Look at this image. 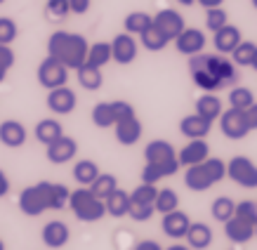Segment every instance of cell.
Masks as SVG:
<instances>
[{"mask_svg":"<svg viewBox=\"0 0 257 250\" xmlns=\"http://www.w3.org/2000/svg\"><path fill=\"white\" fill-rule=\"evenodd\" d=\"M26 128H24V123H19V120H3L0 123V144H5V147L10 149H19L26 144Z\"/></svg>","mask_w":257,"mask_h":250,"instance_id":"cell-20","label":"cell"},{"mask_svg":"<svg viewBox=\"0 0 257 250\" xmlns=\"http://www.w3.org/2000/svg\"><path fill=\"white\" fill-rule=\"evenodd\" d=\"M177 3H179V5H184V8H189V5H194L196 0H177Z\"/></svg>","mask_w":257,"mask_h":250,"instance_id":"cell-53","label":"cell"},{"mask_svg":"<svg viewBox=\"0 0 257 250\" xmlns=\"http://www.w3.org/2000/svg\"><path fill=\"white\" fill-rule=\"evenodd\" d=\"M212 130V120L198 116V113H189L179 120V133L189 137V140H205Z\"/></svg>","mask_w":257,"mask_h":250,"instance_id":"cell-19","label":"cell"},{"mask_svg":"<svg viewBox=\"0 0 257 250\" xmlns=\"http://www.w3.org/2000/svg\"><path fill=\"white\" fill-rule=\"evenodd\" d=\"M165 250H191L189 245H182V243H175V245H170V248H165Z\"/></svg>","mask_w":257,"mask_h":250,"instance_id":"cell-52","label":"cell"},{"mask_svg":"<svg viewBox=\"0 0 257 250\" xmlns=\"http://www.w3.org/2000/svg\"><path fill=\"white\" fill-rule=\"evenodd\" d=\"M257 45L250 43V40H241L236 50L231 52V62L238 66V69H245V66H252V57H255Z\"/></svg>","mask_w":257,"mask_h":250,"instance_id":"cell-37","label":"cell"},{"mask_svg":"<svg viewBox=\"0 0 257 250\" xmlns=\"http://www.w3.org/2000/svg\"><path fill=\"white\" fill-rule=\"evenodd\" d=\"M45 12L52 22H59V19H66L71 15V8H69V0H47L45 5Z\"/></svg>","mask_w":257,"mask_h":250,"instance_id":"cell-42","label":"cell"},{"mask_svg":"<svg viewBox=\"0 0 257 250\" xmlns=\"http://www.w3.org/2000/svg\"><path fill=\"white\" fill-rule=\"evenodd\" d=\"M154 26H156L158 31L163 33V36L170 40V43L177 38V36L184 31V29H187L184 17L179 15L177 10H172V8H165V10H161L158 15H154Z\"/></svg>","mask_w":257,"mask_h":250,"instance_id":"cell-11","label":"cell"},{"mask_svg":"<svg viewBox=\"0 0 257 250\" xmlns=\"http://www.w3.org/2000/svg\"><path fill=\"white\" fill-rule=\"evenodd\" d=\"M69 196L71 189L66 184H59V182H36L31 187L22 189L19 194V210L26 215V217H38L45 210H62L69 205Z\"/></svg>","mask_w":257,"mask_h":250,"instance_id":"cell-1","label":"cell"},{"mask_svg":"<svg viewBox=\"0 0 257 250\" xmlns=\"http://www.w3.org/2000/svg\"><path fill=\"white\" fill-rule=\"evenodd\" d=\"M17 57H15V50L10 45H0V73L8 76V71L15 66Z\"/></svg>","mask_w":257,"mask_h":250,"instance_id":"cell-46","label":"cell"},{"mask_svg":"<svg viewBox=\"0 0 257 250\" xmlns=\"http://www.w3.org/2000/svg\"><path fill=\"white\" fill-rule=\"evenodd\" d=\"M222 111H224L222 99H219L217 94H212V92L201 94V97L196 99V104H194V113H198V116H203V118H208V120H212V123L222 116Z\"/></svg>","mask_w":257,"mask_h":250,"instance_id":"cell-23","label":"cell"},{"mask_svg":"<svg viewBox=\"0 0 257 250\" xmlns=\"http://www.w3.org/2000/svg\"><path fill=\"white\" fill-rule=\"evenodd\" d=\"M156 194H158V187H156V184H147V182H142L137 189H133L130 201H133V203H149V205H154V201H156Z\"/></svg>","mask_w":257,"mask_h":250,"instance_id":"cell-39","label":"cell"},{"mask_svg":"<svg viewBox=\"0 0 257 250\" xmlns=\"http://www.w3.org/2000/svg\"><path fill=\"white\" fill-rule=\"evenodd\" d=\"M205 71H210L212 76L219 80L222 87H234V83L238 80V66H236L231 59L219 55H208V62H205Z\"/></svg>","mask_w":257,"mask_h":250,"instance_id":"cell-9","label":"cell"},{"mask_svg":"<svg viewBox=\"0 0 257 250\" xmlns=\"http://www.w3.org/2000/svg\"><path fill=\"white\" fill-rule=\"evenodd\" d=\"M78 106V97L71 90L69 85L55 87V90H47V109L52 113H59V116H69L73 113Z\"/></svg>","mask_w":257,"mask_h":250,"instance_id":"cell-10","label":"cell"},{"mask_svg":"<svg viewBox=\"0 0 257 250\" xmlns=\"http://www.w3.org/2000/svg\"><path fill=\"white\" fill-rule=\"evenodd\" d=\"M191 227V217H189L184 210H172L168 215H163V222H161V229H163L165 236H170V238H184Z\"/></svg>","mask_w":257,"mask_h":250,"instance_id":"cell-18","label":"cell"},{"mask_svg":"<svg viewBox=\"0 0 257 250\" xmlns=\"http://www.w3.org/2000/svg\"><path fill=\"white\" fill-rule=\"evenodd\" d=\"M184 184H187V189H191V191H208L215 182H212V177L208 175L205 165L196 163V165H189L187 170H184Z\"/></svg>","mask_w":257,"mask_h":250,"instance_id":"cell-22","label":"cell"},{"mask_svg":"<svg viewBox=\"0 0 257 250\" xmlns=\"http://www.w3.org/2000/svg\"><path fill=\"white\" fill-rule=\"evenodd\" d=\"M198 5H203L205 10H210V8H222V3L224 0H196Z\"/></svg>","mask_w":257,"mask_h":250,"instance_id":"cell-51","label":"cell"},{"mask_svg":"<svg viewBox=\"0 0 257 250\" xmlns=\"http://www.w3.org/2000/svg\"><path fill=\"white\" fill-rule=\"evenodd\" d=\"M212 36H215V38H212L215 50H217L219 55H231V52L236 50V45L243 40L241 29H236V26H231V24L222 26V29H219V31H215Z\"/></svg>","mask_w":257,"mask_h":250,"instance_id":"cell-21","label":"cell"},{"mask_svg":"<svg viewBox=\"0 0 257 250\" xmlns=\"http://www.w3.org/2000/svg\"><path fill=\"white\" fill-rule=\"evenodd\" d=\"M154 212L156 208L149 203H133L130 205V212H127V217L135 219V222H149V219L154 217Z\"/></svg>","mask_w":257,"mask_h":250,"instance_id":"cell-45","label":"cell"},{"mask_svg":"<svg viewBox=\"0 0 257 250\" xmlns=\"http://www.w3.org/2000/svg\"><path fill=\"white\" fill-rule=\"evenodd\" d=\"M184 238H187L191 250H205V248H210V243H212V229L205 222H191V227H189Z\"/></svg>","mask_w":257,"mask_h":250,"instance_id":"cell-25","label":"cell"},{"mask_svg":"<svg viewBox=\"0 0 257 250\" xmlns=\"http://www.w3.org/2000/svg\"><path fill=\"white\" fill-rule=\"evenodd\" d=\"M87 40L85 36L73 31H55L47 40V57H55L69 71H76L85 64L87 57Z\"/></svg>","mask_w":257,"mask_h":250,"instance_id":"cell-2","label":"cell"},{"mask_svg":"<svg viewBox=\"0 0 257 250\" xmlns=\"http://www.w3.org/2000/svg\"><path fill=\"white\" fill-rule=\"evenodd\" d=\"M3 3H5V0H0V5H3Z\"/></svg>","mask_w":257,"mask_h":250,"instance_id":"cell-59","label":"cell"},{"mask_svg":"<svg viewBox=\"0 0 257 250\" xmlns=\"http://www.w3.org/2000/svg\"><path fill=\"white\" fill-rule=\"evenodd\" d=\"M250 3H252V8H255V10H257V0H250Z\"/></svg>","mask_w":257,"mask_h":250,"instance_id":"cell-56","label":"cell"},{"mask_svg":"<svg viewBox=\"0 0 257 250\" xmlns=\"http://www.w3.org/2000/svg\"><path fill=\"white\" fill-rule=\"evenodd\" d=\"M224 234L226 238L231 243H248L252 236H255V227L252 224H248L245 219L241 217H231V219H226L224 222Z\"/></svg>","mask_w":257,"mask_h":250,"instance_id":"cell-24","label":"cell"},{"mask_svg":"<svg viewBox=\"0 0 257 250\" xmlns=\"http://www.w3.org/2000/svg\"><path fill=\"white\" fill-rule=\"evenodd\" d=\"M69 208H71V212L76 215V219H80V222H99V219L106 215L104 201L97 198L87 187L73 189V191H71Z\"/></svg>","mask_w":257,"mask_h":250,"instance_id":"cell-3","label":"cell"},{"mask_svg":"<svg viewBox=\"0 0 257 250\" xmlns=\"http://www.w3.org/2000/svg\"><path fill=\"white\" fill-rule=\"evenodd\" d=\"M226 177L243 189H257V163L248 156H234L226 163Z\"/></svg>","mask_w":257,"mask_h":250,"instance_id":"cell-6","label":"cell"},{"mask_svg":"<svg viewBox=\"0 0 257 250\" xmlns=\"http://www.w3.org/2000/svg\"><path fill=\"white\" fill-rule=\"evenodd\" d=\"M191 80H194L196 87H201L203 92H217V90H222V85H219V80L212 76L210 71H191Z\"/></svg>","mask_w":257,"mask_h":250,"instance_id":"cell-38","label":"cell"},{"mask_svg":"<svg viewBox=\"0 0 257 250\" xmlns=\"http://www.w3.org/2000/svg\"><path fill=\"white\" fill-rule=\"evenodd\" d=\"M203 165H205V170H208V175L212 177V182H215V184H217V182H222L226 177V163L222 161V158L208 156L205 161H203Z\"/></svg>","mask_w":257,"mask_h":250,"instance_id":"cell-43","label":"cell"},{"mask_svg":"<svg viewBox=\"0 0 257 250\" xmlns=\"http://www.w3.org/2000/svg\"><path fill=\"white\" fill-rule=\"evenodd\" d=\"M140 40H142V45H144V50H149V52H161V50H165L168 43H170L154 24H151L144 33H140Z\"/></svg>","mask_w":257,"mask_h":250,"instance_id":"cell-33","label":"cell"},{"mask_svg":"<svg viewBox=\"0 0 257 250\" xmlns=\"http://www.w3.org/2000/svg\"><path fill=\"white\" fill-rule=\"evenodd\" d=\"M17 22L12 17H0V45H12L17 40Z\"/></svg>","mask_w":257,"mask_h":250,"instance_id":"cell-41","label":"cell"},{"mask_svg":"<svg viewBox=\"0 0 257 250\" xmlns=\"http://www.w3.org/2000/svg\"><path fill=\"white\" fill-rule=\"evenodd\" d=\"M144 163L163 165V168H168V170H172L177 175V170H179L177 149L165 140H151L147 147H144Z\"/></svg>","mask_w":257,"mask_h":250,"instance_id":"cell-5","label":"cell"},{"mask_svg":"<svg viewBox=\"0 0 257 250\" xmlns=\"http://www.w3.org/2000/svg\"><path fill=\"white\" fill-rule=\"evenodd\" d=\"M109 62H113V57H111V43H104V40H99V43H92V45L87 47L85 64L101 69V66H106Z\"/></svg>","mask_w":257,"mask_h":250,"instance_id":"cell-30","label":"cell"},{"mask_svg":"<svg viewBox=\"0 0 257 250\" xmlns=\"http://www.w3.org/2000/svg\"><path fill=\"white\" fill-rule=\"evenodd\" d=\"M104 205H106V215H111V217H127V212H130V205H133V201H130V194L127 191H123V189H116L111 196H106V201H104Z\"/></svg>","mask_w":257,"mask_h":250,"instance_id":"cell-27","label":"cell"},{"mask_svg":"<svg viewBox=\"0 0 257 250\" xmlns=\"http://www.w3.org/2000/svg\"><path fill=\"white\" fill-rule=\"evenodd\" d=\"M255 236H257V224H255Z\"/></svg>","mask_w":257,"mask_h":250,"instance_id":"cell-58","label":"cell"},{"mask_svg":"<svg viewBox=\"0 0 257 250\" xmlns=\"http://www.w3.org/2000/svg\"><path fill=\"white\" fill-rule=\"evenodd\" d=\"M36 76H38V83L45 90H55V87H62L69 83V69L62 62H57L55 57H45L40 62Z\"/></svg>","mask_w":257,"mask_h":250,"instance_id":"cell-8","label":"cell"},{"mask_svg":"<svg viewBox=\"0 0 257 250\" xmlns=\"http://www.w3.org/2000/svg\"><path fill=\"white\" fill-rule=\"evenodd\" d=\"M252 69L257 71V50H255V57H252Z\"/></svg>","mask_w":257,"mask_h":250,"instance_id":"cell-54","label":"cell"},{"mask_svg":"<svg viewBox=\"0 0 257 250\" xmlns=\"http://www.w3.org/2000/svg\"><path fill=\"white\" fill-rule=\"evenodd\" d=\"M172 43H175V47H177L179 55L191 57V55H198V52L205 50L208 38H205V33H203L201 29H184L177 38L172 40Z\"/></svg>","mask_w":257,"mask_h":250,"instance_id":"cell-15","label":"cell"},{"mask_svg":"<svg viewBox=\"0 0 257 250\" xmlns=\"http://www.w3.org/2000/svg\"><path fill=\"white\" fill-rule=\"evenodd\" d=\"M229 24V15H226L224 8H210L205 10V26H208V31H219L222 26Z\"/></svg>","mask_w":257,"mask_h":250,"instance_id":"cell-40","label":"cell"},{"mask_svg":"<svg viewBox=\"0 0 257 250\" xmlns=\"http://www.w3.org/2000/svg\"><path fill=\"white\" fill-rule=\"evenodd\" d=\"M71 15H85L92 8V0H69Z\"/></svg>","mask_w":257,"mask_h":250,"instance_id":"cell-47","label":"cell"},{"mask_svg":"<svg viewBox=\"0 0 257 250\" xmlns=\"http://www.w3.org/2000/svg\"><path fill=\"white\" fill-rule=\"evenodd\" d=\"M135 250H163V245L158 241H151V238H144V241H140L137 245H135Z\"/></svg>","mask_w":257,"mask_h":250,"instance_id":"cell-49","label":"cell"},{"mask_svg":"<svg viewBox=\"0 0 257 250\" xmlns=\"http://www.w3.org/2000/svg\"><path fill=\"white\" fill-rule=\"evenodd\" d=\"M250 104H255V94H252V90H250V87L234 85L231 90H229V106L245 111Z\"/></svg>","mask_w":257,"mask_h":250,"instance_id":"cell-36","label":"cell"},{"mask_svg":"<svg viewBox=\"0 0 257 250\" xmlns=\"http://www.w3.org/2000/svg\"><path fill=\"white\" fill-rule=\"evenodd\" d=\"M76 78H78L80 87L83 90H90V92H94V90H99L101 83H104V76H101V69H97V66H90V64H83V66H78L76 69Z\"/></svg>","mask_w":257,"mask_h":250,"instance_id":"cell-28","label":"cell"},{"mask_svg":"<svg viewBox=\"0 0 257 250\" xmlns=\"http://www.w3.org/2000/svg\"><path fill=\"white\" fill-rule=\"evenodd\" d=\"M33 135H36V140L40 142V144H52L55 140H59L64 135V128L62 123L57 120V118H43V120H38L36 123V128H33Z\"/></svg>","mask_w":257,"mask_h":250,"instance_id":"cell-26","label":"cell"},{"mask_svg":"<svg viewBox=\"0 0 257 250\" xmlns=\"http://www.w3.org/2000/svg\"><path fill=\"white\" fill-rule=\"evenodd\" d=\"M3 80H5V76H3V73H0V83H3Z\"/></svg>","mask_w":257,"mask_h":250,"instance_id":"cell-57","label":"cell"},{"mask_svg":"<svg viewBox=\"0 0 257 250\" xmlns=\"http://www.w3.org/2000/svg\"><path fill=\"white\" fill-rule=\"evenodd\" d=\"M113 130H116L113 135H116L118 144H123V147H133V144H137V142L142 140V133H144L142 120L137 118V113L120 118V120L113 125Z\"/></svg>","mask_w":257,"mask_h":250,"instance_id":"cell-14","label":"cell"},{"mask_svg":"<svg viewBox=\"0 0 257 250\" xmlns=\"http://www.w3.org/2000/svg\"><path fill=\"white\" fill-rule=\"evenodd\" d=\"M154 208H156V212H161V215H168V212L177 210L179 208L177 191H175V189H158L156 201H154Z\"/></svg>","mask_w":257,"mask_h":250,"instance_id":"cell-34","label":"cell"},{"mask_svg":"<svg viewBox=\"0 0 257 250\" xmlns=\"http://www.w3.org/2000/svg\"><path fill=\"white\" fill-rule=\"evenodd\" d=\"M99 165L90 161V158H83L78 163L73 165V180L78 182L80 187H90L94 180H97V175H99Z\"/></svg>","mask_w":257,"mask_h":250,"instance_id":"cell-29","label":"cell"},{"mask_svg":"<svg viewBox=\"0 0 257 250\" xmlns=\"http://www.w3.org/2000/svg\"><path fill=\"white\" fill-rule=\"evenodd\" d=\"M0 250H5V243H3V238H0Z\"/></svg>","mask_w":257,"mask_h":250,"instance_id":"cell-55","label":"cell"},{"mask_svg":"<svg viewBox=\"0 0 257 250\" xmlns=\"http://www.w3.org/2000/svg\"><path fill=\"white\" fill-rule=\"evenodd\" d=\"M210 156V147L205 140H189L184 147L177 151V161H179V168L184 165H196V163H203L205 158Z\"/></svg>","mask_w":257,"mask_h":250,"instance_id":"cell-17","label":"cell"},{"mask_svg":"<svg viewBox=\"0 0 257 250\" xmlns=\"http://www.w3.org/2000/svg\"><path fill=\"white\" fill-rule=\"evenodd\" d=\"M87 189H90L97 198L106 201V196H111L118 189V180H116V175H111V172H99L97 180H94Z\"/></svg>","mask_w":257,"mask_h":250,"instance_id":"cell-31","label":"cell"},{"mask_svg":"<svg viewBox=\"0 0 257 250\" xmlns=\"http://www.w3.org/2000/svg\"><path fill=\"white\" fill-rule=\"evenodd\" d=\"M40 238H43V243H45L47 248L59 250V248H64V245L69 243L71 229H69L66 222H62V219H52V222H47L45 227H43Z\"/></svg>","mask_w":257,"mask_h":250,"instance_id":"cell-16","label":"cell"},{"mask_svg":"<svg viewBox=\"0 0 257 250\" xmlns=\"http://www.w3.org/2000/svg\"><path fill=\"white\" fill-rule=\"evenodd\" d=\"M135 106L125 99H116V102H99L92 106V123L101 130L106 128H113V125L125 116H133Z\"/></svg>","mask_w":257,"mask_h":250,"instance_id":"cell-4","label":"cell"},{"mask_svg":"<svg viewBox=\"0 0 257 250\" xmlns=\"http://www.w3.org/2000/svg\"><path fill=\"white\" fill-rule=\"evenodd\" d=\"M212 217L217 219V222H222L224 224L226 219H231L236 215V203H234V198H229V196H219V198H215L212 201Z\"/></svg>","mask_w":257,"mask_h":250,"instance_id":"cell-35","label":"cell"},{"mask_svg":"<svg viewBox=\"0 0 257 250\" xmlns=\"http://www.w3.org/2000/svg\"><path fill=\"white\" fill-rule=\"evenodd\" d=\"M217 120H219V130H222L226 140H245L248 133H252L248 125V118H245V111L234 109V106L222 111V116Z\"/></svg>","mask_w":257,"mask_h":250,"instance_id":"cell-7","label":"cell"},{"mask_svg":"<svg viewBox=\"0 0 257 250\" xmlns=\"http://www.w3.org/2000/svg\"><path fill=\"white\" fill-rule=\"evenodd\" d=\"M76 154H78V142L73 140V137H69V135H62L59 140H55L52 144H47V151H45L47 161L55 165L69 163V161L76 158Z\"/></svg>","mask_w":257,"mask_h":250,"instance_id":"cell-13","label":"cell"},{"mask_svg":"<svg viewBox=\"0 0 257 250\" xmlns=\"http://www.w3.org/2000/svg\"><path fill=\"white\" fill-rule=\"evenodd\" d=\"M245 118H248L250 130H257V102L250 104L248 109H245Z\"/></svg>","mask_w":257,"mask_h":250,"instance_id":"cell-48","label":"cell"},{"mask_svg":"<svg viewBox=\"0 0 257 250\" xmlns=\"http://www.w3.org/2000/svg\"><path fill=\"white\" fill-rule=\"evenodd\" d=\"M151 24H154V17L149 15V12H130V15L123 19L125 33H130V36H140V33H144Z\"/></svg>","mask_w":257,"mask_h":250,"instance_id":"cell-32","label":"cell"},{"mask_svg":"<svg viewBox=\"0 0 257 250\" xmlns=\"http://www.w3.org/2000/svg\"><path fill=\"white\" fill-rule=\"evenodd\" d=\"M236 217L245 219L248 224H257V201H241L236 203Z\"/></svg>","mask_w":257,"mask_h":250,"instance_id":"cell-44","label":"cell"},{"mask_svg":"<svg viewBox=\"0 0 257 250\" xmlns=\"http://www.w3.org/2000/svg\"><path fill=\"white\" fill-rule=\"evenodd\" d=\"M137 52H140V45H137L135 36H130V33L123 31L111 40V57H113V62L120 64V66L133 64L135 59H137Z\"/></svg>","mask_w":257,"mask_h":250,"instance_id":"cell-12","label":"cell"},{"mask_svg":"<svg viewBox=\"0 0 257 250\" xmlns=\"http://www.w3.org/2000/svg\"><path fill=\"white\" fill-rule=\"evenodd\" d=\"M8 194H10V177L5 175V170L0 168V198L8 196Z\"/></svg>","mask_w":257,"mask_h":250,"instance_id":"cell-50","label":"cell"}]
</instances>
